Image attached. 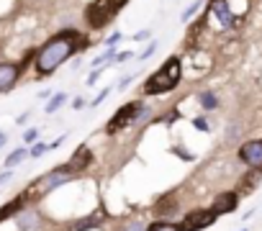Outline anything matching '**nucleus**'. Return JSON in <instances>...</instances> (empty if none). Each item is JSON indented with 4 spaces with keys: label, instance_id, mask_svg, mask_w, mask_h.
<instances>
[{
    "label": "nucleus",
    "instance_id": "nucleus-18",
    "mask_svg": "<svg viewBox=\"0 0 262 231\" xmlns=\"http://www.w3.org/2000/svg\"><path fill=\"white\" fill-rule=\"evenodd\" d=\"M149 226H144L139 218H128V221H123L121 226H118V231H147Z\"/></svg>",
    "mask_w": 262,
    "mask_h": 231
},
{
    "label": "nucleus",
    "instance_id": "nucleus-19",
    "mask_svg": "<svg viewBox=\"0 0 262 231\" xmlns=\"http://www.w3.org/2000/svg\"><path fill=\"white\" fill-rule=\"evenodd\" d=\"M147 231H180V226L172 221H155V223H149Z\"/></svg>",
    "mask_w": 262,
    "mask_h": 231
},
{
    "label": "nucleus",
    "instance_id": "nucleus-12",
    "mask_svg": "<svg viewBox=\"0 0 262 231\" xmlns=\"http://www.w3.org/2000/svg\"><path fill=\"white\" fill-rule=\"evenodd\" d=\"M103 218H105V216H103L100 211H95V213H88V216H82V218L72 221L67 231H90V228H98V226L103 223Z\"/></svg>",
    "mask_w": 262,
    "mask_h": 231
},
{
    "label": "nucleus",
    "instance_id": "nucleus-14",
    "mask_svg": "<svg viewBox=\"0 0 262 231\" xmlns=\"http://www.w3.org/2000/svg\"><path fill=\"white\" fill-rule=\"evenodd\" d=\"M26 157H31V149H16V152H11L8 157H6V170H11V167H16V165H21Z\"/></svg>",
    "mask_w": 262,
    "mask_h": 231
},
{
    "label": "nucleus",
    "instance_id": "nucleus-4",
    "mask_svg": "<svg viewBox=\"0 0 262 231\" xmlns=\"http://www.w3.org/2000/svg\"><path fill=\"white\" fill-rule=\"evenodd\" d=\"M75 180V172L67 167V165H62V167H54V170H49L47 175H41L29 190H26V195H47V193H54V190H59L62 185H67V182H72Z\"/></svg>",
    "mask_w": 262,
    "mask_h": 231
},
{
    "label": "nucleus",
    "instance_id": "nucleus-1",
    "mask_svg": "<svg viewBox=\"0 0 262 231\" xmlns=\"http://www.w3.org/2000/svg\"><path fill=\"white\" fill-rule=\"evenodd\" d=\"M85 47H88L85 34H80V31H75V29L52 36L47 44H41V49H39L36 57H34V70H36V75H41V77L52 75L59 64H64L70 57H75V54L82 52Z\"/></svg>",
    "mask_w": 262,
    "mask_h": 231
},
{
    "label": "nucleus",
    "instance_id": "nucleus-28",
    "mask_svg": "<svg viewBox=\"0 0 262 231\" xmlns=\"http://www.w3.org/2000/svg\"><path fill=\"white\" fill-rule=\"evenodd\" d=\"M142 39H149V31H147V29H142V31L134 34V41H142Z\"/></svg>",
    "mask_w": 262,
    "mask_h": 231
},
{
    "label": "nucleus",
    "instance_id": "nucleus-13",
    "mask_svg": "<svg viewBox=\"0 0 262 231\" xmlns=\"http://www.w3.org/2000/svg\"><path fill=\"white\" fill-rule=\"evenodd\" d=\"M93 162V154H90V149L88 147H80L75 154H72V159L67 162V167L77 175V172H82V170H88V165Z\"/></svg>",
    "mask_w": 262,
    "mask_h": 231
},
{
    "label": "nucleus",
    "instance_id": "nucleus-5",
    "mask_svg": "<svg viewBox=\"0 0 262 231\" xmlns=\"http://www.w3.org/2000/svg\"><path fill=\"white\" fill-rule=\"evenodd\" d=\"M142 100H131L126 105H121L116 113H113V119L105 124V134H118L128 126H137V119H139V110H142Z\"/></svg>",
    "mask_w": 262,
    "mask_h": 231
},
{
    "label": "nucleus",
    "instance_id": "nucleus-6",
    "mask_svg": "<svg viewBox=\"0 0 262 231\" xmlns=\"http://www.w3.org/2000/svg\"><path fill=\"white\" fill-rule=\"evenodd\" d=\"M208 16L216 21L219 31H234L239 24V16L231 11L229 0H208Z\"/></svg>",
    "mask_w": 262,
    "mask_h": 231
},
{
    "label": "nucleus",
    "instance_id": "nucleus-29",
    "mask_svg": "<svg viewBox=\"0 0 262 231\" xmlns=\"http://www.w3.org/2000/svg\"><path fill=\"white\" fill-rule=\"evenodd\" d=\"M113 59H116V62H126V59H131V52H118Z\"/></svg>",
    "mask_w": 262,
    "mask_h": 231
},
{
    "label": "nucleus",
    "instance_id": "nucleus-33",
    "mask_svg": "<svg viewBox=\"0 0 262 231\" xmlns=\"http://www.w3.org/2000/svg\"><path fill=\"white\" fill-rule=\"evenodd\" d=\"M6 139H8V136H6L3 131H0V147H3V144H6Z\"/></svg>",
    "mask_w": 262,
    "mask_h": 231
},
{
    "label": "nucleus",
    "instance_id": "nucleus-24",
    "mask_svg": "<svg viewBox=\"0 0 262 231\" xmlns=\"http://www.w3.org/2000/svg\"><path fill=\"white\" fill-rule=\"evenodd\" d=\"M193 126H195L198 131H203V134H206V131L211 129V126H208V121L203 119V115H195V119H193Z\"/></svg>",
    "mask_w": 262,
    "mask_h": 231
},
{
    "label": "nucleus",
    "instance_id": "nucleus-9",
    "mask_svg": "<svg viewBox=\"0 0 262 231\" xmlns=\"http://www.w3.org/2000/svg\"><path fill=\"white\" fill-rule=\"evenodd\" d=\"M236 205H239V195H236L234 190H224V193H219V195L213 198L211 211H213L216 216H226V213L236 211Z\"/></svg>",
    "mask_w": 262,
    "mask_h": 231
},
{
    "label": "nucleus",
    "instance_id": "nucleus-25",
    "mask_svg": "<svg viewBox=\"0 0 262 231\" xmlns=\"http://www.w3.org/2000/svg\"><path fill=\"white\" fill-rule=\"evenodd\" d=\"M155 52H157V41H149V44H147V49H144V52L139 54V59L144 62V59H149V57H152Z\"/></svg>",
    "mask_w": 262,
    "mask_h": 231
},
{
    "label": "nucleus",
    "instance_id": "nucleus-30",
    "mask_svg": "<svg viewBox=\"0 0 262 231\" xmlns=\"http://www.w3.org/2000/svg\"><path fill=\"white\" fill-rule=\"evenodd\" d=\"M85 105H88L85 98H75V100H72V108H75V110H80V108H85Z\"/></svg>",
    "mask_w": 262,
    "mask_h": 231
},
{
    "label": "nucleus",
    "instance_id": "nucleus-23",
    "mask_svg": "<svg viewBox=\"0 0 262 231\" xmlns=\"http://www.w3.org/2000/svg\"><path fill=\"white\" fill-rule=\"evenodd\" d=\"M108 93H111V87H105V90H100V93H98V95H95V98L90 100V108H98V105H100V103H103V100L108 98Z\"/></svg>",
    "mask_w": 262,
    "mask_h": 231
},
{
    "label": "nucleus",
    "instance_id": "nucleus-22",
    "mask_svg": "<svg viewBox=\"0 0 262 231\" xmlns=\"http://www.w3.org/2000/svg\"><path fill=\"white\" fill-rule=\"evenodd\" d=\"M24 142L34 147V144L39 142V129H29V131H24Z\"/></svg>",
    "mask_w": 262,
    "mask_h": 231
},
{
    "label": "nucleus",
    "instance_id": "nucleus-7",
    "mask_svg": "<svg viewBox=\"0 0 262 231\" xmlns=\"http://www.w3.org/2000/svg\"><path fill=\"white\" fill-rule=\"evenodd\" d=\"M216 213L211 211V208H193V211H188L183 218H180V231H203V228H208L211 223H216Z\"/></svg>",
    "mask_w": 262,
    "mask_h": 231
},
{
    "label": "nucleus",
    "instance_id": "nucleus-31",
    "mask_svg": "<svg viewBox=\"0 0 262 231\" xmlns=\"http://www.w3.org/2000/svg\"><path fill=\"white\" fill-rule=\"evenodd\" d=\"M100 72H103V70H93V72H90V77H88V85H93V82L100 77Z\"/></svg>",
    "mask_w": 262,
    "mask_h": 231
},
{
    "label": "nucleus",
    "instance_id": "nucleus-27",
    "mask_svg": "<svg viewBox=\"0 0 262 231\" xmlns=\"http://www.w3.org/2000/svg\"><path fill=\"white\" fill-rule=\"evenodd\" d=\"M172 152H175L178 157H183V159H188V162H193V159H195V154H188V152H185V149H180V147H175Z\"/></svg>",
    "mask_w": 262,
    "mask_h": 231
},
{
    "label": "nucleus",
    "instance_id": "nucleus-21",
    "mask_svg": "<svg viewBox=\"0 0 262 231\" xmlns=\"http://www.w3.org/2000/svg\"><path fill=\"white\" fill-rule=\"evenodd\" d=\"M49 152V144H44V142H36L34 147H31V157L34 159H39V157H44Z\"/></svg>",
    "mask_w": 262,
    "mask_h": 231
},
{
    "label": "nucleus",
    "instance_id": "nucleus-3",
    "mask_svg": "<svg viewBox=\"0 0 262 231\" xmlns=\"http://www.w3.org/2000/svg\"><path fill=\"white\" fill-rule=\"evenodd\" d=\"M123 6H126V0H93L85 8V21L90 29H103L121 13Z\"/></svg>",
    "mask_w": 262,
    "mask_h": 231
},
{
    "label": "nucleus",
    "instance_id": "nucleus-10",
    "mask_svg": "<svg viewBox=\"0 0 262 231\" xmlns=\"http://www.w3.org/2000/svg\"><path fill=\"white\" fill-rule=\"evenodd\" d=\"M18 77H21V67H18V64H11V62L0 64V93L11 90Z\"/></svg>",
    "mask_w": 262,
    "mask_h": 231
},
{
    "label": "nucleus",
    "instance_id": "nucleus-2",
    "mask_svg": "<svg viewBox=\"0 0 262 231\" xmlns=\"http://www.w3.org/2000/svg\"><path fill=\"white\" fill-rule=\"evenodd\" d=\"M183 80V59L180 57H170L160 70H155L144 85H142V93L144 95H167L178 87V82Z\"/></svg>",
    "mask_w": 262,
    "mask_h": 231
},
{
    "label": "nucleus",
    "instance_id": "nucleus-20",
    "mask_svg": "<svg viewBox=\"0 0 262 231\" xmlns=\"http://www.w3.org/2000/svg\"><path fill=\"white\" fill-rule=\"evenodd\" d=\"M201 3H203V0H195V3H190L183 13H180V21H190L195 13H198V8H201Z\"/></svg>",
    "mask_w": 262,
    "mask_h": 231
},
{
    "label": "nucleus",
    "instance_id": "nucleus-8",
    "mask_svg": "<svg viewBox=\"0 0 262 231\" xmlns=\"http://www.w3.org/2000/svg\"><path fill=\"white\" fill-rule=\"evenodd\" d=\"M236 159L249 167V170H259L262 172V139H249V142H242L239 149H236Z\"/></svg>",
    "mask_w": 262,
    "mask_h": 231
},
{
    "label": "nucleus",
    "instance_id": "nucleus-11",
    "mask_svg": "<svg viewBox=\"0 0 262 231\" xmlns=\"http://www.w3.org/2000/svg\"><path fill=\"white\" fill-rule=\"evenodd\" d=\"M16 226H18L21 231H39V226H41V216H39L36 211L24 208V211L16 216Z\"/></svg>",
    "mask_w": 262,
    "mask_h": 231
},
{
    "label": "nucleus",
    "instance_id": "nucleus-16",
    "mask_svg": "<svg viewBox=\"0 0 262 231\" xmlns=\"http://www.w3.org/2000/svg\"><path fill=\"white\" fill-rule=\"evenodd\" d=\"M64 103H67V93H54L49 98V103H47V113H57Z\"/></svg>",
    "mask_w": 262,
    "mask_h": 231
},
{
    "label": "nucleus",
    "instance_id": "nucleus-32",
    "mask_svg": "<svg viewBox=\"0 0 262 231\" xmlns=\"http://www.w3.org/2000/svg\"><path fill=\"white\" fill-rule=\"evenodd\" d=\"M131 80H134V77H123V80L118 82V87H121V90H123V87H128V85H131Z\"/></svg>",
    "mask_w": 262,
    "mask_h": 231
},
{
    "label": "nucleus",
    "instance_id": "nucleus-26",
    "mask_svg": "<svg viewBox=\"0 0 262 231\" xmlns=\"http://www.w3.org/2000/svg\"><path fill=\"white\" fill-rule=\"evenodd\" d=\"M121 39H123V34H121V31H113V34H111V36L105 39V47H116V44H118Z\"/></svg>",
    "mask_w": 262,
    "mask_h": 231
},
{
    "label": "nucleus",
    "instance_id": "nucleus-17",
    "mask_svg": "<svg viewBox=\"0 0 262 231\" xmlns=\"http://www.w3.org/2000/svg\"><path fill=\"white\" fill-rule=\"evenodd\" d=\"M113 57H116V49H113V47H105V49H103V52H100V54L93 59V67H103V64H108Z\"/></svg>",
    "mask_w": 262,
    "mask_h": 231
},
{
    "label": "nucleus",
    "instance_id": "nucleus-34",
    "mask_svg": "<svg viewBox=\"0 0 262 231\" xmlns=\"http://www.w3.org/2000/svg\"><path fill=\"white\" fill-rule=\"evenodd\" d=\"M244 231H247V228H244Z\"/></svg>",
    "mask_w": 262,
    "mask_h": 231
},
{
    "label": "nucleus",
    "instance_id": "nucleus-15",
    "mask_svg": "<svg viewBox=\"0 0 262 231\" xmlns=\"http://www.w3.org/2000/svg\"><path fill=\"white\" fill-rule=\"evenodd\" d=\"M198 100H201V108H203V110H213V108L219 105V98H216L211 90H203V93H198Z\"/></svg>",
    "mask_w": 262,
    "mask_h": 231
}]
</instances>
